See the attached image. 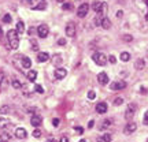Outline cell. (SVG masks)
Returning a JSON list of instances; mask_svg holds the SVG:
<instances>
[{"instance_id": "cell-46", "label": "cell", "mask_w": 148, "mask_h": 142, "mask_svg": "<svg viewBox=\"0 0 148 142\" xmlns=\"http://www.w3.org/2000/svg\"><path fill=\"white\" fill-rule=\"evenodd\" d=\"M79 142H86V141H85V139H81V141H79Z\"/></svg>"}, {"instance_id": "cell-25", "label": "cell", "mask_w": 148, "mask_h": 142, "mask_svg": "<svg viewBox=\"0 0 148 142\" xmlns=\"http://www.w3.org/2000/svg\"><path fill=\"white\" fill-rule=\"evenodd\" d=\"M110 124H111V120H110V119H104V120H103V123H101L100 130H104V128H106V127H108Z\"/></svg>"}, {"instance_id": "cell-8", "label": "cell", "mask_w": 148, "mask_h": 142, "mask_svg": "<svg viewBox=\"0 0 148 142\" xmlns=\"http://www.w3.org/2000/svg\"><path fill=\"white\" fill-rule=\"evenodd\" d=\"M108 75H107V73H104V71H101V73L97 74V82L100 85H107L108 84Z\"/></svg>"}, {"instance_id": "cell-35", "label": "cell", "mask_w": 148, "mask_h": 142, "mask_svg": "<svg viewBox=\"0 0 148 142\" xmlns=\"http://www.w3.org/2000/svg\"><path fill=\"white\" fill-rule=\"evenodd\" d=\"M58 44H59V45H66V40H64V38H59Z\"/></svg>"}, {"instance_id": "cell-29", "label": "cell", "mask_w": 148, "mask_h": 142, "mask_svg": "<svg viewBox=\"0 0 148 142\" xmlns=\"http://www.w3.org/2000/svg\"><path fill=\"white\" fill-rule=\"evenodd\" d=\"M3 22H4V23H10L11 22V15L10 14H5V15L3 16Z\"/></svg>"}, {"instance_id": "cell-10", "label": "cell", "mask_w": 148, "mask_h": 142, "mask_svg": "<svg viewBox=\"0 0 148 142\" xmlns=\"http://www.w3.org/2000/svg\"><path fill=\"white\" fill-rule=\"evenodd\" d=\"M55 78L56 79H63L66 75H67V70L63 69V67H59V69L55 70Z\"/></svg>"}, {"instance_id": "cell-16", "label": "cell", "mask_w": 148, "mask_h": 142, "mask_svg": "<svg viewBox=\"0 0 148 142\" xmlns=\"http://www.w3.org/2000/svg\"><path fill=\"white\" fill-rule=\"evenodd\" d=\"M48 59H49V55L47 52H38V55H37V62H40V63L47 62Z\"/></svg>"}, {"instance_id": "cell-38", "label": "cell", "mask_w": 148, "mask_h": 142, "mask_svg": "<svg viewBox=\"0 0 148 142\" xmlns=\"http://www.w3.org/2000/svg\"><path fill=\"white\" fill-rule=\"evenodd\" d=\"M108 60H110V63H115V62H116V59L114 58V56H110V58H108Z\"/></svg>"}, {"instance_id": "cell-3", "label": "cell", "mask_w": 148, "mask_h": 142, "mask_svg": "<svg viewBox=\"0 0 148 142\" xmlns=\"http://www.w3.org/2000/svg\"><path fill=\"white\" fill-rule=\"evenodd\" d=\"M89 4L88 3H82V4L78 7V10H77V16L78 18H85L86 14H88V11H89Z\"/></svg>"}, {"instance_id": "cell-40", "label": "cell", "mask_w": 148, "mask_h": 142, "mask_svg": "<svg viewBox=\"0 0 148 142\" xmlns=\"http://www.w3.org/2000/svg\"><path fill=\"white\" fill-rule=\"evenodd\" d=\"M52 123H53V126H58V124H59V120H58V119H53Z\"/></svg>"}, {"instance_id": "cell-9", "label": "cell", "mask_w": 148, "mask_h": 142, "mask_svg": "<svg viewBox=\"0 0 148 142\" xmlns=\"http://www.w3.org/2000/svg\"><path fill=\"white\" fill-rule=\"evenodd\" d=\"M136 104H129V107L126 108V112H125V118L126 119H130L134 116V112H136Z\"/></svg>"}, {"instance_id": "cell-19", "label": "cell", "mask_w": 148, "mask_h": 142, "mask_svg": "<svg viewBox=\"0 0 148 142\" xmlns=\"http://www.w3.org/2000/svg\"><path fill=\"white\" fill-rule=\"evenodd\" d=\"M11 139V134L7 131H3L0 134V142H10Z\"/></svg>"}, {"instance_id": "cell-45", "label": "cell", "mask_w": 148, "mask_h": 142, "mask_svg": "<svg viewBox=\"0 0 148 142\" xmlns=\"http://www.w3.org/2000/svg\"><path fill=\"white\" fill-rule=\"evenodd\" d=\"M56 1H59V3H63L64 0H56Z\"/></svg>"}, {"instance_id": "cell-44", "label": "cell", "mask_w": 148, "mask_h": 142, "mask_svg": "<svg viewBox=\"0 0 148 142\" xmlns=\"http://www.w3.org/2000/svg\"><path fill=\"white\" fill-rule=\"evenodd\" d=\"M47 142H56V141H55V139H53V138H49V139H48Z\"/></svg>"}, {"instance_id": "cell-13", "label": "cell", "mask_w": 148, "mask_h": 142, "mask_svg": "<svg viewBox=\"0 0 148 142\" xmlns=\"http://www.w3.org/2000/svg\"><path fill=\"white\" fill-rule=\"evenodd\" d=\"M21 63L23 69H30L32 67V60H30V58H27V56H21Z\"/></svg>"}, {"instance_id": "cell-4", "label": "cell", "mask_w": 148, "mask_h": 142, "mask_svg": "<svg viewBox=\"0 0 148 142\" xmlns=\"http://www.w3.org/2000/svg\"><path fill=\"white\" fill-rule=\"evenodd\" d=\"M37 34H38V37H41V38H45V37L49 34V27H48V25L41 23L40 26L37 27Z\"/></svg>"}, {"instance_id": "cell-7", "label": "cell", "mask_w": 148, "mask_h": 142, "mask_svg": "<svg viewBox=\"0 0 148 142\" xmlns=\"http://www.w3.org/2000/svg\"><path fill=\"white\" fill-rule=\"evenodd\" d=\"M66 36L67 37H74L75 36V25L73 22H69L66 25Z\"/></svg>"}, {"instance_id": "cell-14", "label": "cell", "mask_w": 148, "mask_h": 142, "mask_svg": "<svg viewBox=\"0 0 148 142\" xmlns=\"http://www.w3.org/2000/svg\"><path fill=\"white\" fill-rule=\"evenodd\" d=\"M30 123H32V126L34 127H38V126H41V123H42V119H41V116H32L30 118Z\"/></svg>"}, {"instance_id": "cell-6", "label": "cell", "mask_w": 148, "mask_h": 142, "mask_svg": "<svg viewBox=\"0 0 148 142\" xmlns=\"http://www.w3.org/2000/svg\"><path fill=\"white\" fill-rule=\"evenodd\" d=\"M136 128H137V124H136V123H133V122H130V123H127L126 126H125L123 132H125L126 135H130V134H133V132L136 131Z\"/></svg>"}, {"instance_id": "cell-26", "label": "cell", "mask_w": 148, "mask_h": 142, "mask_svg": "<svg viewBox=\"0 0 148 142\" xmlns=\"http://www.w3.org/2000/svg\"><path fill=\"white\" fill-rule=\"evenodd\" d=\"M12 88H14V89H21L22 84L18 81V79H14V81H12Z\"/></svg>"}, {"instance_id": "cell-20", "label": "cell", "mask_w": 148, "mask_h": 142, "mask_svg": "<svg viewBox=\"0 0 148 142\" xmlns=\"http://www.w3.org/2000/svg\"><path fill=\"white\" fill-rule=\"evenodd\" d=\"M144 66H145L144 59H137V60H136V63H134V69L136 70H143Z\"/></svg>"}, {"instance_id": "cell-22", "label": "cell", "mask_w": 148, "mask_h": 142, "mask_svg": "<svg viewBox=\"0 0 148 142\" xmlns=\"http://www.w3.org/2000/svg\"><path fill=\"white\" fill-rule=\"evenodd\" d=\"M119 59H121L122 62H129V59H130V53L129 52H122L121 56H119Z\"/></svg>"}, {"instance_id": "cell-30", "label": "cell", "mask_w": 148, "mask_h": 142, "mask_svg": "<svg viewBox=\"0 0 148 142\" xmlns=\"http://www.w3.org/2000/svg\"><path fill=\"white\" fill-rule=\"evenodd\" d=\"M122 103H123V99L122 97H116L115 100H114V105H121Z\"/></svg>"}, {"instance_id": "cell-1", "label": "cell", "mask_w": 148, "mask_h": 142, "mask_svg": "<svg viewBox=\"0 0 148 142\" xmlns=\"http://www.w3.org/2000/svg\"><path fill=\"white\" fill-rule=\"evenodd\" d=\"M7 41H8V45H10L11 49H16L19 47V37H18L16 30H8L7 32Z\"/></svg>"}, {"instance_id": "cell-11", "label": "cell", "mask_w": 148, "mask_h": 142, "mask_svg": "<svg viewBox=\"0 0 148 142\" xmlns=\"http://www.w3.org/2000/svg\"><path fill=\"white\" fill-rule=\"evenodd\" d=\"M15 137L18 138V139H25V138L27 137L26 130H25L23 127H19V128H16V130H15Z\"/></svg>"}, {"instance_id": "cell-36", "label": "cell", "mask_w": 148, "mask_h": 142, "mask_svg": "<svg viewBox=\"0 0 148 142\" xmlns=\"http://www.w3.org/2000/svg\"><path fill=\"white\" fill-rule=\"evenodd\" d=\"M82 131H84V130H82V127H75V132H77V134H82Z\"/></svg>"}, {"instance_id": "cell-34", "label": "cell", "mask_w": 148, "mask_h": 142, "mask_svg": "<svg viewBox=\"0 0 148 142\" xmlns=\"http://www.w3.org/2000/svg\"><path fill=\"white\" fill-rule=\"evenodd\" d=\"M143 122H144V124H147V126H148V111H145V113H144Z\"/></svg>"}, {"instance_id": "cell-5", "label": "cell", "mask_w": 148, "mask_h": 142, "mask_svg": "<svg viewBox=\"0 0 148 142\" xmlns=\"http://www.w3.org/2000/svg\"><path fill=\"white\" fill-rule=\"evenodd\" d=\"M125 88H126V82L125 81H114L110 85L111 90H122V89H125Z\"/></svg>"}, {"instance_id": "cell-17", "label": "cell", "mask_w": 148, "mask_h": 142, "mask_svg": "<svg viewBox=\"0 0 148 142\" xmlns=\"http://www.w3.org/2000/svg\"><path fill=\"white\" fill-rule=\"evenodd\" d=\"M15 30L18 34H22V33L25 32V23L22 21H18L16 22V26H15Z\"/></svg>"}, {"instance_id": "cell-43", "label": "cell", "mask_w": 148, "mask_h": 142, "mask_svg": "<svg viewBox=\"0 0 148 142\" xmlns=\"http://www.w3.org/2000/svg\"><path fill=\"white\" fill-rule=\"evenodd\" d=\"M97 142H104V139H103L101 137H99V138H97Z\"/></svg>"}, {"instance_id": "cell-23", "label": "cell", "mask_w": 148, "mask_h": 142, "mask_svg": "<svg viewBox=\"0 0 148 142\" xmlns=\"http://www.w3.org/2000/svg\"><path fill=\"white\" fill-rule=\"evenodd\" d=\"M8 119H5V118H0V128H5V127L8 126Z\"/></svg>"}, {"instance_id": "cell-42", "label": "cell", "mask_w": 148, "mask_h": 142, "mask_svg": "<svg viewBox=\"0 0 148 142\" xmlns=\"http://www.w3.org/2000/svg\"><path fill=\"white\" fill-rule=\"evenodd\" d=\"M122 16V11H118V12H116V18H121Z\"/></svg>"}, {"instance_id": "cell-37", "label": "cell", "mask_w": 148, "mask_h": 142, "mask_svg": "<svg viewBox=\"0 0 148 142\" xmlns=\"http://www.w3.org/2000/svg\"><path fill=\"white\" fill-rule=\"evenodd\" d=\"M59 142H69V138H67V137H62L60 139H59Z\"/></svg>"}, {"instance_id": "cell-18", "label": "cell", "mask_w": 148, "mask_h": 142, "mask_svg": "<svg viewBox=\"0 0 148 142\" xmlns=\"http://www.w3.org/2000/svg\"><path fill=\"white\" fill-rule=\"evenodd\" d=\"M26 77H27V79H29L30 82H34L36 78H37V71H34V70H29L27 74H26Z\"/></svg>"}, {"instance_id": "cell-12", "label": "cell", "mask_w": 148, "mask_h": 142, "mask_svg": "<svg viewBox=\"0 0 148 142\" xmlns=\"http://www.w3.org/2000/svg\"><path fill=\"white\" fill-rule=\"evenodd\" d=\"M107 108H108V105H107L106 103H99V104L96 105V112L100 113V115H103V113L107 112Z\"/></svg>"}, {"instance_id": "cell-21", "label": "cell", "mask_w": 148, "mask_h": 142, "mask_svg": "<svg viewBox=\"0 0 148 142\" xmlns=\"http://www.w3.org/2000/svg\"><path fill=\"white\" fill-rule=\"evenodd\" d=\"M101 27H103V29H110L111 27V21L108 18H104V19L101 21Z\"/></svg>"}, {"instance_id": "cell-27", "label": "cell", "mask_w": 148, "mask_h": 142, "mask_svg": "<svg viewBox=\"0 0 148 142\" xmlns=\"http://www.w3.org/2000/svg\"><path fill=\"white\" fill-rule=\"evenodd\" d=\"M34 90H36L37 93H40V94L44 93V88H42L41 85H36V86H34Z\"/></svg>"}, {"instance_id": "cell-2", "label": "cell", "mask_w": 148, "mask_h": 142, "mask_svg": "<svg viewBox=\"0 0 148 142\" xmlns=\"http://www.w3.org/2000/svg\"><path fill=\"white\" fill-rule=\"evenodd\" d=\"M92 60H93L97 66H104V64H107V56L101 52L93 53V55H92Z\"/></svg>"}, {"instance_id": "cell-15", "label": "cell", "mask_w": 148, "mask_h": 142, "mask_svg": "<svg viewBox=\"0 0 148 142\" xmlns=\"http://www.w3.org/2000/svg\"><path fill=\"white\" fill-rule=\"evenodd\" d=\"M103 4H104V3H103V1H100V0H95V1L92 3V5H90V7H92V10L95 11V12H99V11L101 10V7H103Z\"/></svg>"}, {"instance_id": "cell-24", "label": "cell", "mask_w": 148, "mask_h": 142, "mask_svg": "<svg viewBox=\"0 0 148 142\" xmlns=\"http://www.w3.org/2000/svg\"><path fill=\"white\" fill-rule=\"evenodd\" d=\"M30 45H32V49L34 51V52H37V51H38V42H37V40L32 38V40H30Z\"/></svg>"}, {"instance_id": "cell-28", "label": "cell", "mask_w": 148, "mask_h": 142, "mask_svg": "<svg viewBox=\"0 0 148 142\" xmlns=\"http://www.w3.org/2000/svg\"><path fill=\"white\" fill-rule=\"evenodd\" d=\"M101 138L104 139V142H111L112 141V135H111V134H104Z\"/></svg>"}, {"instance_id": "cell-39", "label": "cell", "mask_w": 148, "mask_h": 142, "mask_svg": "<svg viewBox=\"0 0 148 142\" xmlns=\"http://www.w3.org/2000/svg\"><path fill=\"white\" fill-rule=\"evenodd\" d=\"M93 124H95V122H93V120H90L89 123H88V127H89V128H92V127H93Z\"/></svg>"}, {"instance_id": "cell-41", "label": "cell", "mask_w": 148, "mask_h": 142, "mask_svg": "<svg viewBox=\"0 0 148 142\" xmlns=\"http://www.w3.org/2000/svg\"><path fill=\"white\" fill-rule=\"evenodd\" d=\"M123 38H125L126 41H130V40H132V36H125Z\"/></svg>"}, {"instance_id": "cell-31", "label": "cell", "mask_w": 148, "mask_h": 142, "mask_svg": "<svg viewBox=\"0 0 148 142\" xmlns=\"http://www.w3.org/2000/svg\"><path fill=\"white\" fill-rule=\"evenodd\" d=\"M95 97H96V93L93 90H89V92H88V99H89V100H93Z\"/></svg>"}, {"instance_id": "cell-33", "label": "cell", "mask_w": 148, "mask_h": 142, "mask_svg": "<svg viewBox=\"0 0 148 142\" xmlns=\"http://www.w3.org/2000/svg\"><path fill=\"white\" fill-rule=\"evenodd\" d=\"M33 137H36V138H38V137H41V131L38 130V128H36L34 131H33Z\"/></svg>"}, {"instance_id": "cell-32", "label": "cell", "mask_w": 148, "mask_h": 142, "mask_svg": "<svg viewBox=\"0 0 148 142\" xmlns=\"http://www.w3.org/2000/svg\"><path fill=\"white\" fill-rule=\"evenodd\" d=\"M8 111H10V108H8V107H7V105H3L1 108H0V113H7Z\"/></svg>"}]
</instances>
